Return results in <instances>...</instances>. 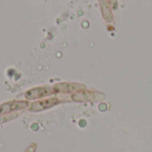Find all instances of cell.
Returning <instances> with one entry per match:
<instances>
[{"instance_id": "cell-2", "label": "cell", "mask_w": 152, "mask_h": 152, "mask_svg": "<svg viewBox=\"0 0 152 152\" xmlns=\"http://www.w3.org/2000/svg\"><path fill=\"white\" fill-rule=\"evenodd\" d=\"M51 89L50 88H46V87H43V88H37L34 90L29 91L27 94V97L28 98H39L41 96L44 95H47L48 94H50Z\"/></svg>"}, {"instance_id": "cell-3", "label": "cell", "mask_w": 152, "mask_h": 152, "mask_svg": "<svg viewBox=\"0 0 152 152\" xmlns=\"http://www.w3.org/2000/svg\"><path fill=\"white\" fill-rule=\"evenodd\" d=\"M56 103V101L54 99H52V100H46V101H43V102H37L33 105V108L32 110L36 109L37 107H39L37 109V110H40L42 109H45V108H48L50 106H53V104Z\"/></svg>"}, {"instance_id": "cell-1", "label": "cell", "mask_w": 152, "mask_h": 152, "mask_svg": "<svg viewBox=\"0 0 152 152\" xmlns=\"http://www.w3.org/2000/svg\"><path fill=\"white\" fill-rule=\"evenodd\" d=\"M25 106H27V102H9L5 105H3L0 109V112H9L11 110H19L21 108H24Z\"/></svg>"}]
</instances>
